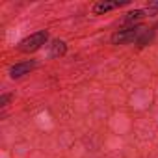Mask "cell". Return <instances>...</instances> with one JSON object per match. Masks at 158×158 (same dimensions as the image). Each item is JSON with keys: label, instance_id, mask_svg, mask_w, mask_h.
Returning <instances> with one entry per match:
<instances>
[{"label": "cell", "instance_id": "1", "mask_svg": "<svg viewBox=\"0 0 158 158\" xmlns=\"http://www.w3.org/2000/svg\"><path fill=\"white\" fill-rule=\"evenodd\" d=\"M141 34H143V28H139V26H130V28H127V30L115 32V34L112 35V43H114V45H128V43H132V41H138Z\"/></svg>", "mask_w": 158, "mask_h": 158}, {"label": "cell", "instance_id": "7", "mask_svg": "<svg viewBox=\"0 0 158 158\" xmlns=\"http://www.w3.org/2000/svg\"><path fill=\"white\" fill-rule=\"evenodd\" d=\"M10 99H11L10 95H4V97H2V101H0V104H2V106H6V104L10 102Z\"/></svg>", "mask_w": 158, "mask_h": 158}, {"label": "cell", "instance_id": "2", "mask_svg": "<svg viewBox=\"0 0 158 158\" xmlns=\"http://www.w3.org/2000/svg\"><path fill=\"white\" fill-rule=\"evenodd\" d=\"M47 41H48V34H47V32H35V34H32L30 37L23 39V41L19 43V50H23V52H32V50H37L39 47H43Z\"/></svg>", "mask_w": 158, "mask_h": 158}, {"label": "cell", "instance_id": "3", "mask_svg": "<svg viewBox=\"0 0 158 158\" xmlns=\"http://www.w3.org/2000/svg\"><path fill=\"white\" fill-rule=\"evenodd\" d=\"M37 67V61H23V63H15L11 69H10V76L11 78H21L24 74H28L32 69Z\"/></svg>", "mask_w": 158, "mask_h": 158}, {"label": "cell", "instance_id": "5", "mask_svg": "<svg viewBox=\"0 0 158 158\" xmlns=\"http://www.w3.org/2000/svg\"><path fill=\"white\" fill-rule=\"evenodd\" d=\"M145 13H151V11H149V10H134V11L127 13V17L123 19V23H134V21L145 17Z\"/></svg>", "mask_w": 158, "mask_h": 158}, {"label": "cell", "instance_id": "6", "mask_svg": "<svg viewBox=\"0 0 158 158\" xmlns=\"http://www.w3.org/2000/svg\"><path fill=\"white\" fill-rule=\"evenodd\" d=\"M61 54H65V43L63 41H54L52 45H50V56H61Z\"/></svg>", "mask_w": 158, "mask_h": 158}, {"label": "cell", "instance_id": "4", "mask_svg": "<svg viewBox=\"0 0 158 158\" xmlns=\"http://www.w3.org/2000/svg\"><path fill=\"white\" fill-rule=\"evenodd\" d=\"M128 4V0H123V2H99V4H95L93 6V13L95 15H102V13H106V11H112V10H117V8H121V6H127Z\"/></svg>", "mask_w": 158, "mask_h": 158}]
</instances>
